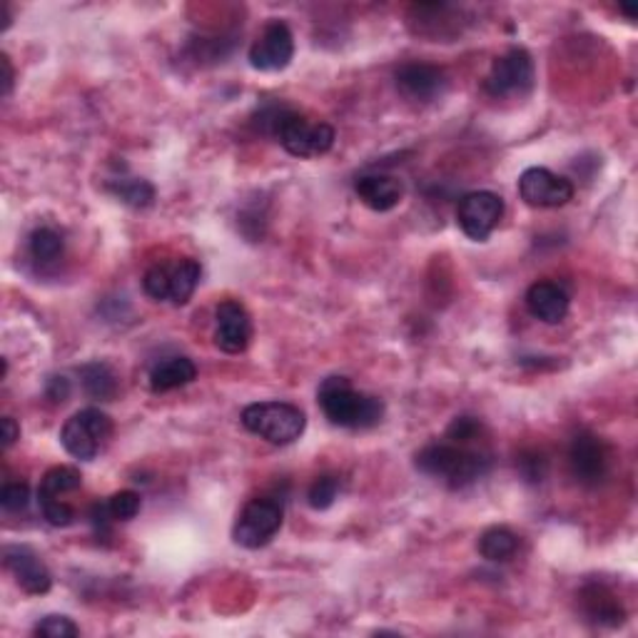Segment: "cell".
Listing matches in <instances>:
<instances>
[{"label":"cell","mask_w":638,"mask_h":638,"mask_svg":"<svg viewBox=\"0 0 638 638\" xmlns=\"http://www.w3.org/2000/svg\"><path fill=\"white\" fill-rule=\"evenodd\" d=\"M317 399L325 417L341 429H372L384 419V402L357 392L347 376H327L320 384Z\"/></svg>","instance_id":"3957f363"},{"label":"cell","mask_w":638,"mask_h":638,"mask_svg":"<svg viewBox=\"0 0 638 638\" xmlns=\"http://www.w3.org/2000/svg\"><path fill=\"white\" fill-rule=\"evenodd\" d=\"M519 197L529 208L554 210L573 200V185L546 167H529L519 177Z\"/></svg>","instance_id":"30bf717a"},{"label":"cell","mask_w":638,"mask_h":638,"mask_svg":"<svg viewBox=\"0 0 638 638\" xmlns=\"http://www.w3.org/2000/svg\"><path fill=\"white\" fill-rule=\"evenodd\" d=\"M105 507H107V511H111V517L115 521H130L140 514L142 499H140L138 491L125 489V491L113 494V497L105 501Z\"/></svg>","instance_id":"4316f807"},{"label":"cell","mask_w":638,"mask_h":638,"mask_svg":"<svg viewBox=\"0 0 638 638\" xmlns=\"http://www.w3.org/2000/svg\"><path fill=\"white\" fill-rule=\"evenodd\" d=\"M45 397H48L53 404H62L70 397V382L66 376H50L48 386H45Z\"/></svg>","instance_id":"4dcf8cb0"},{"label":"cell","mask_w":638,"mask_h":638,"mask_svg":"<svg viewBox=\"0 0 638 638\" xmlns=\"http://www.w3.org/2000/svg\"><path fill=\"white\" fill-rule=\"evenodd\" d=\"M62 253H66V240H62L56 228L33 230V235L28 237V255L35 265L40 267L58 265L62 259Z\"/></svg>","instance_id":"44dd1931"},{"label":"cell","mask_w":638,"mask_h":638,"mask_svg":"<svg viewBox=\"0 0 638 638\" xmlns=\"http://www.w3.org/2000/svg\"><path fill=\"white\" fill-rule=\"evenodd\" d=\"M35 636H45V638H73L80 636V628L70 622L68 616H45L43 622H38V626L33 628Z\"/></svg>","instance_id":"f546056e"},{"label":"cell","mask_w":638,"mask_h":638,"mask_svg":"<svg viewBox=\"0 0 638 638\" xmlns=\"http://www.w3.org/2000/svg\"><path fill=\"white\" fill-rule=\"evenodd\" d=\"M337 497H339V476H335V474L317 476L308 491L310 507L317 509V511L329 509L337 501Z\"/></svg>","instance_id":"d4e9b609"},{"label":"cell","mask_w":638,"mask_h":638,"mask_svg":"<svg viewBox=\"0 0 638 638\" xmlns=\"http://www.w3.org/2000/svg\"><path fill=\"white\" fill-rule=\"evenodd\" d=\"M113 437V421L105 411L88 407L76 411L60 429V444L80 462H93Z\"/></svg>","instance_id":"5b68a950"},{"label":"cell","mask_w":638,"mask_h":638,"mask_svg":"<svg viewBox=\"0 0 638 638\" xmlns=\"http://www.w3.org/2000/svg\"><path fill=\"white\" fill-rule=\"evenodd\" d=\"M569 292L559 282H534L526 290V310L546 325H559L569 314Z\"/></svg>","instance_id":"e0dca14e"},{"label":"cell","mask_w":638,"mask_h":638,"mask_svg":"<svg viewBox=\"0 0 638 638\" xmlns=\"http://www.w3.org/2000/svg\"><path fill=\"white\" fill-rule=\"evenodd\" d=\"M31 504V487L25 482H8L3 484V489H0V507L5 511H25Z\"/></svg>","instance_id":"f1b7e54d"},{"label":"cell","mask_w":638,"mask_h":638,"mask_svg":"<svg viewBox=\"0 0 638 638\" xmlns=\"http://www.w3.org/2000/svg\"><path fill=\"white\" fill-rule=\"evenodd\" d=\"M415 466L417 472L444 484L446 489H466L489 474L491 454L479 444H462L444 437L442 442L419 449Z\"/></svg>","instance_id":"6da1fadb"},{"label":"cell","mask_w":638,"mask_h":638,"mask_svg":"<svg viewBox=\"0 0 638 638\" xmlns=\"http://www.w3.org/2000/svg\"><path fill=\"white\" fill-rule=\"evenodd\" d=\"M285 507L275 497H257L247 501L232 529V538L242 549H263L282 529Z\"/></svg>","instance_id":"8992f818"},{"label":"cell","mask_w":638,"mask_h":638,"mask_svg":"<svg viewBox=\"0 0 638 638\" xmlns=\"http://www.w3.org/2000/svg\"><path fill=\"white\" fill-rule=\"evenodd\" d=\"M501 218H504V200L489 190L464 195L460 208H456V222H460L464 235L474 242L489 240L491 232L499 228Z\"/></svg>","instance_id":"9c48e42d"},{"label":"cell","mask_w":638,"mask_h":638,"mask_svg":"<svg viewBox=\"0 0 638 638\" xmlns=\"http://www.w3.org/2000/svg\"><path fill=\"white\" fill-rule=\"evenodd\" d=\"M569 469L581 487H599L608 479L611 449L591 431H579L569 446Z\"/></svg>","instance_id":"ba28073f"},{"label":"cell","mask_w":638,"mask_h":638,"mask_svg":"<svg viewBox=\"0 0 638 638\" xmlns=\"http://www.w3.org/2000/svg\"><path fill=\"white\" fill-rule=\"evenodd\" d=\"M355 193L362 205L374 212H390L397 208L404 197V185L399 177L386 173H370L357 177Z\"/></svg>","instance_id":"2e32d148"},{"label":"cell","mask_w":638,"mask_h":638,"mask_svg":"<svg viewBox=\"0 0 638 638\" xmlns=\"http://www.w3.org/2000/svg\"><path fill=\"white\" fill-rule=\"evenodd\" d=\"M519 549V536L507 526H491L479 536V554L482 559L491 564L509 561Z\"/></svg>","instance_id":"7402d4cb"},{"label":"cell","mask_w":638,"mask_h":638,"mask_svg":"<svg viewBox=\"0 0 638 638\" xmlns=\"http://www.w3.org/2000/svg\"><path fill=\"white\" fill-rule=\"evenodd\" d=\"M250 66L259 73H280L290 66L294 58V35L287 28V23L272 21L265 25V31L257 35V40L250 48Z\"/></svg>","instance_id":"8fae6325"},{"label":"cell","mask_w":638,"mask_h":638,"mask_svg":"<svg viewBox=\"0 0 638 638\" xmlns=\"http://www.w3.org/2000/svg\"><path fill=\"white\" fill-rule=\"evenodd\" d=\"M579 608L587 622L601 628H618L626 622L624 604L604 583H587L579 591Z\"/></svg>","instance_id":"9a60e30c"},{"label":"cell","mask_w":638,"mask_h":638,"mask_svg":"<svg viewBox=\"0 0 638 638\" xmlns=\"http://www.w3.org/2000/svg\"><path fill=\"white\" fill-rule=\"evenodd\" d=\"M83 484V476L73 466H53V469L43 476L38 494H48V497H66L73 494Z\"/></svg>","instance_id":"cb8c5ba5"},{"label":"cell","mask_w":638,"mask_h":638,"mask_svg":"<svg viewBox=\"0 0 638 638\" xmlns=\"http://www.w3.org/2000/svg\"><path fill=\"white\" fill-rule=\"evenodd\" d=\"M253 339V320L245 304L237 300H224L214 310V345L224 355H240Z\"/></svg>","instance_id":"7c38bea8"},{"label":"cell","mask_w":638,"mask_h":638,"mask_svg":"<svg viewBox=\"0 0 638 638\" xmlns=\"http://www.w3.org/2000/svg\"><path fill=\"white\" fill-rule=\"evenodd\" d=\"M80 384L90 399L111 402L118 394V374L105 362H88L78 370Z\"/></svg>","instance_id":"ffe728a7"},{"label":"cell","mask_w":638,"mask_h":638,"mask_svg":"<svg viewBox=\"0 0 638 638\" xmlns=\"http://www.w3.org/2000/svg\"><path fill=\"white\" fill-rule=\"evenodd\" d=\"M242 427L269 444L287 446L304 434L308 417L290 402H257L242 409Z\"/></svg>","instance_id":"277c9868"},{"label":"cell","mask_w":638,"mask_h":638,"mask_svg":"<svg viewBox=\"0 0 638 638\" xmlns=\"http://www.w3.org/2000/svg\"><path fill=\"white\" fill-rule=\"evenodd\" d=\"M259 130L280 140V146L294 158H320L327 155L335 146L337 132L327 123H310L304 115L290 111L285 105H269L259 111Z\"/></svg>","instance_id":"7a4b0ae2"},{"label":"cell","mask_w":638,"mask_h":638,"mask_svg":"<svg viewBox=\"0 0 638 638\" xmlns=\"http://www.w3.org/2000/svg\"><path fill=\"white\" fill-rule=\"evenodd\" d=\"M111 193L115 197H120L125 205H130V208H150L152 202H155V187H152L148 179H140V177H118V179H111Z\"/></svg>","instance_id":"603a6c76"},{"label":"cell","mask_w":638,"mask_h":638,"mask_svg":"<svg viewBox=\"0 0 638 638\" xmlns=\"http://www.w3.org/2000/svg\"><path fill=\"white\" fill-rule=\"evenodd\" d=\"M484 434V425L476 417H456L446 429V439L462 444H479Z\"/></svg>","instance_id":"83f0119b"},{"label":"cell","mask_w":638,"mask_h":638,"mask_svg":"<svg viewBox=\"0 0 638 638\" xmlns=\"http://www.w3.org/2000/svg\"><path fill=\"white\" fill-rule=\"evenodd\" d=\"M38 504L43 511V519L50 526H70L76 521V509L66 504L60 497H48V494H38Z\"/></svg>","instance_id":"484cf974"},{"label":"cell","mask_w":638,"mask_h":638,"mask_svg":"<svg viewBox=\"0 0 638 638\" xmlns=\"http://www.w3.org/2000/svg\"><path fill=\"white\" fill-rule=\"evenodd\" d=\"M3 564H5V569L13 573L15 583L25 591V594L43 596L50 591L53 577H50L48 566L43 564L40 556L35 554L31 546H23V544L5 546Z\"/></svg>","instance_id":"4fadbf2b"},{"label":"cell","mask_w":638,"mask_h":638,"mask_svg":"<svg viewBox=\"0 0 638 638\" xmlns=\"http://www.w3.org/2000/svg\"><path fill=\"white\" fill-rule=\"evenodd\" d=\"M197 376V367L187 357H167L158 362L150 372V390L155 394H165L187 386Z\"/></svg>","instance_id":"ac0fdd59"},{"label":"cell","mask_w":638,"mask_h":638,"mask_svg":"<svg viewBox=\"0 0 638 638\" xmlns=\"http://www.w3.org/2000/svg\"><path fill=\"white\" fill-rule=\"evenodd\" d=\"M200 277H202V267L193 257H183V259H177V263H167V282H170L167 302L177 304V308H183V304L190 302L197 285H200Z\"/></svg>","instance_id":"d6986e66"},{"label":"cell","mask_w":638,"mask_h":638,"mask_svg":"<svg viewBox=\"0 0 638 638\" xmlns=\"http://www.w3.org/2000/svg\"><path fill=\"white\" fill-rule=\"evenodd\" d=\"M534 88V60L524 48H511L494 60L484 90L491 97L526 95Z\"/></svg>","instance_id":"52a82bcc"},{"label":"cell","mask_w":638,"mask_h":638,"mask_svg":"<svg viewBox=\"0 0 638 638\" xmlns=\"http://www.w3.org/2000/svg\"><path fill=\"white\" fill-rule=\"evenodd\" d=\"M0 439H3V449H11L21 439V427L13 417H3L0 421Z\"/></svg>","instance_id":"1f68e13d"},{"label":"cell","mask_w":638,"mask_h":638,"mask_svg":"<svg viewBox=\"0 0 638 638\" xmlns=\"http://www.w3.org/2000/svg\"><path fill=\"white\" fill-rule=\"evenodd\" d=\"M449 78L442 68L429 62H407L397 70V88L415 103H431L446 93Z\"/></svg>","instance_id":"5bb4252c"},{"label":"cell","mask_w":638,"mask_h":638,"mask_svg":"<svg viewBox=\"0 0 638 638\" xmlns=\"http://www.w3.org/2000/svg\"><path fill=\"white\" fill-rule=\"evenodd\" d=\"M0 66H3V97L11 95V90H13V83H15V70L11 66V58L5 56H0Z\"/></svg>","instance_id":"d6a6232c"}]
</instances>
